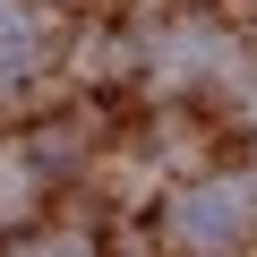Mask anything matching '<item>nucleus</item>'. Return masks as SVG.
Segmentation results:
<instances>
[{
    "mask_svg": "<svg viewBox=\"0 0 257 257\" xmlns=\"http://www.w3.org/2000/svg\"><path fill=\"white\" fill-rule=\"evenodd\" d=\"M248 223H257V189L248 180H206V189H189L172 206V240L180 248H231Z\"/></svg>",
    "mask_w": 257,
    "mask_h": 257,
    "instance_id": "1",
    "label": "nucleus"
},
{
    "mask_svg": "<svg viewBox=\"0 0 257 257\" xmlns=\"http://www.w3.org/2000/svg\"><path fill=\"white\" fill-rule=\"evenodd\" d=\"M26 26H18V9H9V0H0V43H18Z\"/></svg>",
    "mask_w": 257,
    "mask_h": 257,
    "instance_id": "2",
    "label": "nucleus"
}]
</instances>
